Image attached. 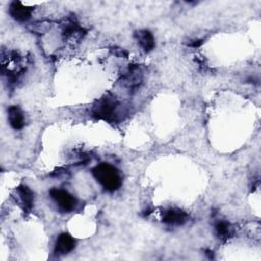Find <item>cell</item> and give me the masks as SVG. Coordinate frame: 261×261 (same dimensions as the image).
Wrapping results in <instances>:
<instances>
[{
	"instance_id": "obj_1",
	"label": "cell",
	"mask_w": 261,
	"mask_h": 261,
	"mask_svg": "<svg viewBox=\"0 0 261 261\" xmlns=\"http://www.w3.org/2000/svg\"><path fill=\"white\" fill-rule=\"evenodd\" d=\"M92 173L96 180L108 192L116 191L121 186V176L119 171L108 163H100L96 165Z\"/></svg>"
},
{
	"instance_id": "obj_2",
	"label": "cell",
	"mask_w": 261,
	"mask_h": 261,
	"mask_svg": "<svg viewBox=\"0 0 261 261\" xmlns=\"http://www.w3.org/2000/svg\"><path fill=\"white\" fill-rule=\"evenodd\" d=\"M117 101L112 97H104L100 99L93 107V116L98 119H103L106 121H113L117 115Z\"/></svg>"
},
{
	"instance_id": "obj_3",
	"label": "cell",
	"mask_w": 261,
	"mask_h": 261,
	"mask_svg": "<svg viewBox=\"0 0 261 261\" xmlns=\"http://www.w3.org/2000/svg\"><path fill=\"white\" fill-rule=\"evenodd\" d=\"M50 196L53 199V201L57 204L58 208L63 212L71 211L75 207V198L65 190L54 188L50 190Z\"/></svg>"
},
{
	"instance_id": "obj_4",
	"label": "cell",
	"mask_w": 261,
	"mask_h": 261,
	"mask_svg": "<svg viewBox=\"0 0 261 261\" xmlns=\"http://www.w3.org/2000/svg\"><path fill=\"white\" fill-rule=\"evenodd\" d=\"M75 247V241L74 239L68 234V233H61L56 240L55 247H54V253L58 256H62L65 254H68L71 252Z\"/></svg>"
},
{
	"instance_id": "obj_5",
	"label": "cell",
	"mask_w": 261,
	"mask_h": 261,
	"mask_svg": "<svg viewBox=\"0 0 261 261\" xmlns=\"http://www.w3.org/2000/svg\"><path fill=\"white\" fill-rule=\"evenodd\" d=\"M188 220V214L176 208H171L168 210H165L162 213V221L166 224L171 225H181Z\"/></svg>"
},
{
	"instance_id": "obj_6",
	"label": "cell",
	"mask_w": 261,
	"mask_h": 261,
	"mask_svg": "<svg viewBox=\"0 0 261 261\" xmlns=\"http://www.w3.org/2000/svg\"><path fill=\"white\" fill-rule=\"evenodd\" d=\"M9 14L18 21H27L32 14V8L19 1H13L9 6Z\"/></svg>"
},
{
	"instance_id": "obj_7",
	"label": "cell",
	"mask_w": 261,
	"mask_h": 261,
	"mask_svg": "<svg viewBox=\"0 0 261 261\" xmlns=\"http://www.w3.org/2000/svg\"><path fill=\"white\" fill-rule=\"evenodd\" d=\"M7 118L10 126L13 129H21L24 126L25 118L18 106L12 105L7 109Z\"/></svg>"
},
{
	"instance_id": "obj_8",
	"label": "cell",
	"mask_w": 261,
	"mask_h": 261,
	"mask_svg": "<svg viewBox=\"0 0 261 261\" xmlns=\"http://www.w3.org/2000/svg\"><path fill=\"white\" fill-rule=\"evenodd\" d=\"M16 195L20 205L24 210H31L34 204V193L25 185H19L16 188Z\"/></svg>"
},
{
	"instance_id": "obj_9",
	"label": "cell",
	"mask_w": 261,
	"mask_h": 261,
	"mask_svg": "<svg viewBox=\"0 0 261 261\" xmlns=\"http://www.w3.org/2000/svg\"><path fill=\"white\" fill-rule=\"evenodd\" d=\"M135 38L144 51L150 52L155 48V39L150 31H138L135 33Z\"/></svg>"
},
{
	"instance_id": "obj_10",
	"label": "cell",
	"mask_w": 261,
	"mask_h": 261,
	"mask_svg": "<svg viewBox=\"0 0 261 261\" xmlns=\"http://www.w3.org/2000/svg\"><path fill=\"white\" fill-rule=\"evenodd\" d=\"M125 84L127 87L129 88H137L139 87V85L142 82V73L139 69L138 66H134V67H129L128 72L125 75V80H124Z\"/></svg>"
},
{
	"instance_id": "obj_11",
	"label": "cell",
	"mask_w": 261,
	"mask_h": 261,
	"mask_svg": "<svg viewBox=\"0 0 261 261\" xmlns=\"http://www.w3.org/2000/svg\"><path fill=\"white\" fill-rule=\"evenodd\" d=\"M216 234L221 239H227L232 234V228L230 224L224 220H220L215 224Z\"/></svg>"
},
{
	"instance_id": "obj_12",
	"label": "cell",
	"mask_w": 261,
	"mask_h": 261,
	"mask_svg": "<svg viewBox=\"0 0 261 261\" xmlns=\"http://www.w3.org/2000/svg\"><path fill=\"white\" fill-rule=\"evenodd\" d=\"M201 44H202L201 40H195L192 44H190V46H192V47H199Z\"/></svg>"
}]
</instances>
